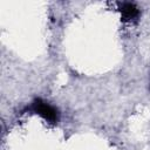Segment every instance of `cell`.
Here are the masks:
<instances>
[{
    "mask_svg": "<svg viewBox=\"0 0 150 150\" xmlns=\"http://www.w3.org/2000/svg\"><path fill=\"white\" fill-rule=\"evenodd\" d=\"M120 12L123 21H132L136 20L139 15V9L135 4L131 2H122L120 5Z\"/></svg>",
    "mask_w": 150,
    "mask_h": 150,
    "instance_id": "2",
    "label": "cell"
},
{
    "mask_svg": "<svg viewBox=\"0 0 150 150\" xmlns=\"http://www.w3.org/2000/svg\"><path fill=\"white\" fill-rule=\"evenodd\" d=\"M30 109L35 114L40 115L42 118H45L49 123H55L59 120V112H57V110L53 105H50L49 103L42 101L41 98L34 100L33 103H32Z\"/></svg>",
    "mask_w": 150,
    "mask_h": 150,
    "instance_id": "1",
    "label": "cell"
}]
</instances>
